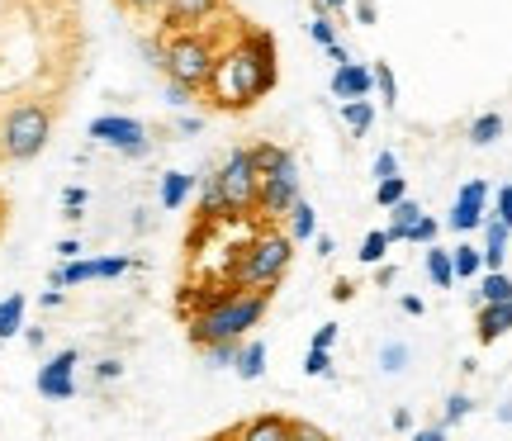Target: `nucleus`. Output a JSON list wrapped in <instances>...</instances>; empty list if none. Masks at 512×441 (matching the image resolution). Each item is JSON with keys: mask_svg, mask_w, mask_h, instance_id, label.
<instances>
[{"mask_svg": "<svg viewBox=\"0 0 512 441\" xmlns=\"http://www.w3.org/2000/svg\"><path fill=\"white\" fill-rule=\"evenodd\" d=\"M342 124H347L356 138H366L375 129V105H370V95H356V100H342Z\"/></svg>", "mask_w": 512, "mask_h": 441, "instance_id": "18", "label": "nucleus"}, {"mask_svg": "<svg viewBox=\"0 0 512 441\" xmlns=\"http://www.w3.org/2000/svg\"><path fill=\"white\" fill-rule=\"evenodd\" d=\"M389 247H394V238H389L384 228H370L366 238H361V252H356V261H361V266H380V261L389 257Z\"/></svg>", "mask_w": 512, "mask_h": 441, "instance_id": "24", "label": "nucleus"}, {"mask_svg": "<svg viewBox=\"0 0 512 441\" xmlns=\"http://www.w3.org/2000/svg\"><path fill=\"white\" fill-rule=\"evenodd\" d=\"M479 318H475V337L479 347H494L503 332H512V318H508V304H475Z\"/></svg>", "mask_w": 512, "mask_h": 441, "instance_id": "14", "label": "nucleus"}, {"mask_svg": "<svg viewBox=\"0 0 512 441\" xmlns=\"http://www.w3.org/2000/svg\"><path fill=\"white\" fill-rule=\"evenodd\" d=\"M95 266H100V280H119L124 271H133L128 257H95Z\"/></svg>", "mask_w": 512, "mask_h": 441, "instance_id": "35", "label": "nucleus"}, {"mask_svg": "<svg viewBox=\"0 0 512 441\" xmlns=\"http://www.w3.org/2000/svg\"><path fill=\"white\" fill-rule=\"evenodd\" d=\"M403 242H413V247H427V242H437V219L432 214H422L413 228H408V238Z\"/></svg>", "mask_w": 512, "mask_h": 441, "instance_id": "34", "label": "nucleus"}, {"mask_svg": "<svg viewBox=\"0 0 512 441\" xmlns=\"http://www.w3.org/2000/svg\"><path fill=\"white\" fill-rule=\"evenodd\" d=\"M309 34H313V43H318V48H332V43H337V24H332L328 10H318V15H313Z\"/></svg>", "mask_w": 512, "mask_h": 441, "instance_id": "31", "label": "nucleus"}, {"mask_svg": "<svg viewBox=\"0 0 512 441\" xmlns=\"http://www.w3.org/2000/svg\"><path fill=\"white\" fill-rule=\"evenodd\" d=\"M351 0H318V10H328V15H337V10H347Z\"/></svg>", "mask_w": 512, "mask_h": 441, "instance_id": "51", "label": "nucleus"}, {"mask_svg": "<svg viewBox=\"0 0 512 441\" xmlns=\"http://www.w3.org/2000/svg\"><path fill=\"white\" fill-rule=\"evenodd\" d=\"M503 138V114H479L475 124H470V143L475 147H489Z\"/></svg>", "mask_w": 512, "mask_h": 441, "instance_id": "26", "label": "nucleus"}, {"mask_svg": "<svg viewBox=\"0 0 512 441\" xmlns=\"http://www.w3.org/2000/svg\"><path fill=\"white\" fill-rule=\"evenodd\" d=\"M470 408H475V399H470V394H451V399H446V413H441V423H446V427L465 423V418H470Z\"/></svg>", "mask_w": 512, "mask_h": 441, "instance_id": "32", "label": "nucleus"}, {"mask_svg": "<svg viewBox=\"0 0 512 441\" xmlns=\"http://www.w3.org/2000/svg\"><path fill=\"white\" fill-rule=\"evenodd\" d=\"M252 162L256 171L266 176V171H280V166H290V147H280V143H252Z\"/></svg>", "mask_w": 512, "mask_h": 441, "instance_id": "25", "label": "nucleus"}, {"mask_svg": "<svg viewBox=\"0 0 512 441\" xmlns=\"http://www.w3.org/2000/svg\"><path fill=\"white\" fill-rule=\"evenodd\" d=\"M53 138V110L38 100H19L0 119V157L5 162H34Z\"/></svg>", "mask_w": 512, "mask_h": 441, "instance_id": "5", "label": "nucleus"}, {"mask_svg": "<svg viewBox=\"0 0 512 441\" xmlns=\"http://www.w3.org/2000/svg\"><path fill=\"white\" fill-rule=\"evenodd\" d=\"M304 375H313V380L332 375V351L328 347H309V356H304Z\"/></svg>", "mask_w": 512, "mask_h": 441, "instance_id": "33", "label": "nucleus"}, {"mask_svg": "<svg viewBox=\"0 0 512 441\" xmlns=\"http://www.w3.org/2000/svg\"><path fill=\"white\" fill-rule=\"evenodd\" d=\"M81 204H86V190H81V185H67V190H62V209H81Z\"/></svg>", "mask_w": 512, "mask_h": 441, "instance_id": "43", "label": "nucleus"}, {"mask_svg": "<svg viewBox=\"0 0 512 441\" xmlns=\"http://www.w3.org/2000/svg\"><path fill=\"white\" fill-rule=\"evenodd\" d=\"M24 342H29V347H43V342H48V337H43V328H29V332H24Z\"/></svg>", "mask_w": 512, "mask_h": 441, "instance_id": "50", "label": "nucleus"}, {"mask_svg": "<svg viewBox=\"0 0 512 441\" xmlns=\"http://www.w3.org/2000/svg\"><path fill=\"white\" fill-rule=\"evenodd\" d=\"M190 100H195V91H190V86H181V81H171V76H166V105H176V110H185Z\"/></svg>", "mask_w": 512, "mask_h": 441, "instance_id": "37", "label": "nucleus"}, {"mask_svg": "<svg viewBox=\"0 0 512 441\" xmlns=\"http://www.w3.org/2000/svg\"><path fill=\"white\" fill-rule=\"evenodd\" d=\"M76 361H81L76 347H62L53 361H43V366H38V380H34L38 394H43V399H57V404L72 399L76 394Z\"/></svg>", "mask_w": 512, "mask_h": 441, "instance_id": "9", "label": "nucleus"}, {"mask_svg": "<svg viewBox=\"0 0 512 441\" xmlns=\"http://www.w3.org/2000/svg\"><path fill=\"white\" fill-rule=\"evenodd\" d=\"M128 15H162L166 10V0H119Z\"/></svg>", "mask_w": 512, "mask_h": 441, "instance_id": "39", "label": "nucleus"}, {"mask_svg": "<svg viewBox=\"0 0 512 441\" xmlns=\"http://www.w3.org/2000/svg\"><path fill=\"white\" fill-rule=\"evenodd\" d=\"M238 347H242V342H209V347H200L204 351V366H209V370L233 366V361H238Z\"/></svg>", "mask_w": 512, "mask_h": 441, "instance_id": "28", "label": "nucleus"}, {"mask_svg": "<svg viewBox=\"0 0 512 441\" xmlns=\"http://www.w3.org/2000/svg\"><path fill=\"white\" fill-rule=\"evenodd\" d=\"M494 219H503L512 228V185H498L494 190Z\"/></svg>", "mask_w": 512, "mask_h": 441, "instance_id": "36", "label": "nucleus"}, {"mask_svg": "<svg viewBox=\"0 0 512 441\" xmlns=\"http://www.w3.org/2000/svg\"><path fill=\"white\" fill-rule=\"evenodd\" d=\"M43 309H62V285H53V290H43Z\"/></svg>", "mask_w": 512, "mask_h": 441, "instance_id": "49", "label": "nucleus"}, {"mask_svg": "<svg viewBox=\"0 0 512 441\" xmlns=\"http://www.w3.org/2000/svg\"><path fill=\"white\" fill-rule=\"evenodd\" d=\"M375 91H380L384 105H399V81H394V67H389V62H375Z\"/></svg>", "mask_w": 512, "mask_h": 441, "instance_id": "29", "label": "nucleus"}, {"mask_svg": "<svg viewBox=\"0 0 512 441\" xmlns=\"http://www.w3.org/2000/svg\"><path fill=\"white\" fill-rule=\"evenodd\" d=\"M214 62H219V43L204 34L200 24H195V29H166L162 72L171 76V81H181L190 91H204L209 76H214Z\"/></svg>", "mask_w": 512, "mask_h": 441, "instance_id": "4", "label": "nucleus"}, {"mask_svg": "<svg viewBox=\"0 0 512 441\" xmlns=\"http://www.w3.org/2000/svg\"><path fill=\"white\" fill-rule=\"evenodd\" d=\"M290 261H294L290 233H261V238H252L247 247H238L228 280H233V285H247V290H271L275 294V285H280L285 271H290Z\"/></svg>", "mask_w": 512, "mask_h": 441, "instance_id": "3", "label": "nucleus"}, {"mask_svg": "<svg viewBox=\"0 0 512 441\" xmlns=\"http://www.w3.org/2000/svg\"><path fill=\"white\" fill-rule=\"evenodd\" d=\"M24 309H29L24 294H5V299H0V342H10V337L24 332Z\"/></svg>", "mask_w": 512, "mask_h": 441, "instance_id": "20", "label": "nucleus"}, {"mask_svg": "<svg viewBox=\"0 0 512 441\" xmlns=\"http://www.w3.org/2000/svg\"><path fill=\"white\" fill-rule=\"evenodd\" d=\"M223 0H166L162 10V24L166 29H195V24H204V19L219 15Z\"/></svg>", "mask_w": 512, "mask_h": 441, "instance_id": "13", "label": "nucleus"}, {"mask_svg": "<svg viewBox=\"0 0 512 441\" xmlns=\"http://www.w3.org/2000/svg\"><path fill=\"white\" fill-rule=\"evenodd\" d=\"M57 257H62V261L81 257V242H76V238H62V242H57Z\"/></svg>", "mask_w": 512, "mask_h": 441, "instance_id": "44", "label": "nucleus"}, {"mask_svg": "<svg viewBox=\"0 0 512 441\" xmlns=\"http://www.w3.org/2000/svg\"><path fill=\"white\" fill-rule=\"evenodd\" d=\"M332 342H337V323H323V328L309 337V347H328L332 351Z\"/></svg>", "mask_w": 512, "mask_h": 441, "instance_id": "42", "label": "nucleus"}, {"mask_svg": "<svg viewBox=\"0 0 512 441\" xmlns=\"http://www.w3.org/2000/svg\"><path fill=\"white\" fill-rule=\"evenodd\" d=\"M498 423H512V404H503V408H498Z\"/></svg>", "mask_w": 512, "mask_h": 441, "instance_id": "53", "label": "nucleus"}, {"mask_svg": "<svg viewBox=\"0 0 512 441\" xmlns=\"http://www.w3.org/2000/svg\"><path fill=\"white\" fill-rule=\"evenodd\" d=\"M313 233H318V209L299 195V200H294V209H290V238L294 242H309Z\"/></svg>", "mask_w": 512, "mask_h": 441, "instance_id": "22", "label": "nucleus"}, {"mask_svg": "<svg viewBox=\"0 0 512 441\" xmlns=\"http://www.w3.org/2000/svg\"><path fill=\"white\" fill-rule=\"evenodd\" d=\"M446 432H451V427H446V423H432V427H418V441H441V437H446Z\"/></svg>", "mask_w": 512, "mask_h": 441, "instance_id": "46", "label": "nucleus"}, {"mask_svg": "<svg viewBox=\"0 0 512 441\" xmlns=\"http://www.w3.org/2000/svg\"><path fill=\"white\" fill-rule=\"evenodd\" d=\"M91 138L114 147V152H124V157H147L152 152L147 124L143 119H128V114H100V119H91Z\"/></svg>", "mask_w": 512, "mask_h": 441, "instance_id": "7", "label": "nucleus"}, {"mask_svg": "<svg viewBox=\"0 0 512 441\" xmlns=\"http://www.w3.org/2000/svg\"><path fill=\"white\" fill-rule=\"evenodd\" d=\"M389 423H394V432H413V413H408V408H394Z\"/></svg>", "mask_w": 512, "mask_h": 441, "instance_id": "45", "label": "nucleus"}, {"mask_svg": "<svg viewBox=\"0 0 512 441\" xmlns=\"http://www.w3.org/2000/svg\"><path fill=\"white\" fill-rule=\"evenodd\" d=\"M195 190V176L190 171H166L162 176V209H181Z\"/></svg>", "mask_w": 512, "mask_h": 441, "instance_id": "21", "label": "nucleus"}, {"mask_svg": "<svg viewBox=\"0 0 512 441\" xmlns=\"http://www.w3.org/2000/svg\"><path fill=\"white\" fill-rule=\"evenodd\" d=\"M403 313H422V299H418V294H403Z\"/></svg>", "mask_w": 512, "mask_h": 441, "instance_id": "52", "label": "nucleus"}, {"mask_svg": "<svg viewBox=\"0 0 512 441\" xmlns=\"http://www.w3.org/2000/svg\"><path fill=\"white\" fill-rule=\"evenodd\" d=\"M451 266H456V280H479V271H484V252L470 247V242H460V247H451Z\"/></svg>", "mask_w": 512, "mask_h": 441, "instance_id": "23", "label": "nucleus"}, {"mask_svg": "<svg viewBox=\"0 0 512 441\" xmlns=\"http://www.w3.org/2000/svg\"><path fill=\"white\" fill-rule=\"evenodd\" d=\"M271 309V290H247V285H233V290L204 299L200 313H190V342L195 347H209V342H242L247 332L266 318Z\"/></svg>", "mask_w": 512, "mask_h": 441, "instance_id": "2", "label": "nucleus"}, {"mask_svg": "<svg viewBox=\"0 0 512 441\" xmlns=\"http://www.w3.org/2000/svg\"><path fill=\"white\" fill-rule=\"evenodd\" d=\"M214 176H219L223 219H252L256 190H261V171H256V162H252V147H233Z\"/></svg>", "mask_w": 512, "mask_h": 441, "instance_id": "6", "label": "nucleus"}, {"mask_svg": "<svg viewBox=\"0 0 512 441\" xmlns=\"http://www.w3.org/2000/svg\"><path fill=\"white\" fill-rule=\"evenodd\" d=\"M403 366H408V347H403V342H384L380 347V370L384 375H399Z\"/></svg>", "mask_w": 512, "mask_h": 441, "instance_id": "30", "label": "nucleus"}, {"mask_svg": "<svg viewBox=\"0 0 512 441\" xmlns=\"http://www.w3.org/2000/svg\"><path fill=\"white\" fill-rule=\"evenodd\" d=\"M403 195H408V176H403V171H394V176H384V181H375V204H380V209H389V204H399Z\"/></svg>", "mask_w": 512, "mask_h": 441, "instance_id": "27", "label": "nucleus"}, {"mask_svg": "<svg viewBox=\"0 0 512 441\" xmlns=\"http://www.w3.org/2000/svg\"><path fill=\"white\" fill-rule=\"evenodd\" d=\"M422 271H427V280H432L437 290H451V285H456V266H451V252H446V247H437V242H427Z\"/></svg>", "mask_w": 512, "mask_h": 441, "instance_id": "15", "label": "nucleus"}, {"mask_svg": "<svg viewBox=\"0 0 512 441\" xmlns=\"http://www.w3.org/2000/svg\"><path fill=\"white\" fill-rule=\"evenodd\" d=\"M512 299V276L508 271H479L475 304H508Z\"/></svg>", "mask_w": 512, "mask_h": 441, "instance_id": "17", "label": "nucleus"}, {"mask_svg": "<svg viewBox=\"0 0 512 441\" xmlns=\"http://www.w3.org/2000/svg\"><path fill=\"white\" fill-rule=\"evenodd\" d=\"M484 214H489V181H465L446 223H451L456 233H475L479 223H484Z\"/></svg>", "mask_w": 512, "mask_h": 441, "instance_id": "11", "label": "nucleus"}, {"mask_svg": "<svg viewBox=\"0 0 512 441\" xmlns=\"http://www.w3.org/2000/svg\"><path fill=\"white\" fill-rule=\"evenodd\" d=\"M375 19H380V5H375V0H356V24H361V29H370Z\"/></svg>", "mask_w": 512, "mask_h": 441, "instance_id": "41", "label": "nucleus"}, {"mask_svg": "<svg viewBox=\"0 0 512 441\" xmlns=\"http://www.w3.org/2000/svg\"><path fill=\"white\" fill-rule=\"evenodd\" d=\"M418 219H422V204L413 200V195H403L399 204H389V223H384V233H389L394 242H403L408 238V228H413Z\"/></svg>", "mask_w": 512, "mask_h": 441, "instance_id": "16", "label": "nucleus"}, {"mask_svg": "<svg viewBox=\"0 0 512 441\" xmlns=\"http://www.w3.org/2000/svg\"><path fill=\"white\" fill-rule=\"evenodd\" d=\"M313 247H318L323 257H332V252H337V238H332V233H313Z\"/></svg>", "mask_w": 512, "mask_h": 441, "instance_id": "47", "label": "nucleus"}, {"mask_svg": "<svg viewBox=\"0 0 512 441\" xmlns=\"http://www.w3.org/2000/svg\"><path fill=\"white\" fill-rule=\"evenodd\" d=\"M328 91L337 95V100H356V95H375V67H366V62H337V72H332Z\"/></svg>", "mask_w": 512, "mask_h": 441, "instance_id": "12", "label": "nucleus"}, {"mask_svg": "<svg viewBox=\"0 0 512 441\" xmlns=\"http://www.w3.org/2000/svg\"><path fill=\"white\" fill-rule=\"evenodd\" d=\"M294 200H299V166H294V162L261 176V190H256V214H261L266 223L290 219Z\"/></svg>", "mask_w": 512, "mask_h": 441, "instance_id": "8", "label": "nucleus"}, {"mask_svg": "<svg viewBox=\"0 0 512 441\" xmlns=\"http://www.w3.org/2000/svg\"><path fill=\"white\" fill-rule=\"evenodd\" d=\"M280 81V62H275V38L271 34H242L233 48H219L214 76H209V100L219 110H247L261 95L275 91Z\"/></svg>", "mask_w": 512, "mask_h": 441, "instance_id": "1", "label": "nucleus"}, {"mask_svg": "<svg viewBox=\"0 0 512 441\" xmlns=\"http://www.w3.org/2000/svg\"><path fill=\"white\" fill-rule=\"evenodd\" d=\"M394 171H399V157H394V152H380V157L370 162V176H375V181H384V176H394Z\"/></svg>", "mask_w": 512, "mask_h": 441, "instance_id": "38", "label": "nucleus"}, {"mask_svg": "<svg viewBox=\"0 0 512 441\" xmlns=\"http://www.w3.org/2000/svg\"><path fill=\"white\" fill-rule=\"evenodd\" d=\"M233 437H247V441H290V437H323L318 427L309 423H294V418H280V413H261L252 423H238L233 427Z\"/></svg>", "mask_w": 512, "mask_h": 441, "instance_id": "10", "label": "nucleus"}, {"mask_svg": "<svg viewBox=\"0 0 512 441\" xmlns=\"http://www.w3.org/2000/svg\"><path fill=\"white\" fill-rule=\"evenodd\" d=\"M119 375H124V361H114V356H105V361L95 366V380H100V385H110V380H119Z\"/></svg>", "mask_w": 512, "mask_h": 441, "instance_id": "40", "label": "nucleus"}, {"mask_svg": "<svg viewBox=\"0 0 512 441\" xmlns=\"http://www.w3.org/2000/svg\"><path fill=\"white\" fill-rule=\"evenodd\" d=\"M176 129H181V133H200L204 119H195V114H181V119H176Z\"/></svg>", "mask_w": 512, "mask_h": 441, "instance_id": "48", "label": "nucleus"}, {"mask_svg": "<svg viewBox=\"0 0 512 441\" xmlns=\"http://www.w3.org/2000/svg\"><path fill=\"white\" fill-rule=\"evenodd\" d=\"M233 370H238L242 380H261L266 375V342H247L242 337V347H238V361H233Z\"/></svg>", "mask_w": 512, "mask_h": 441, "instance_id": "19", "label": "nucleus"}]
</instances>
